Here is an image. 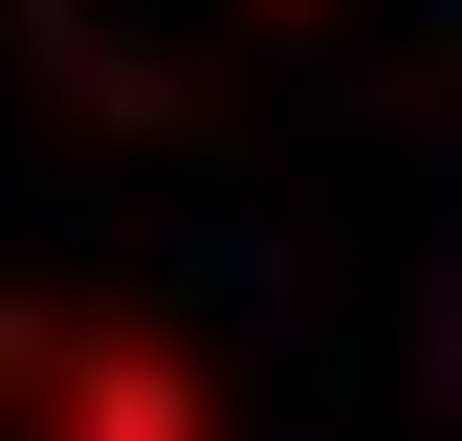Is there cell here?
<instances>
[{"mask_svg":"<svg viewBox=\"0 0 462 441\" xmlns=\"http://www.w3.org/2000/svg\"><path fill=\"white\" fill-rule=\"evenodd\" d=\"M44 441H220V419H199V375L154 331H67L44 353Z\"/></svg>","mask_w":462,"mask_h":441,"instance_id":"1","label":"cell"}]
</instances>
